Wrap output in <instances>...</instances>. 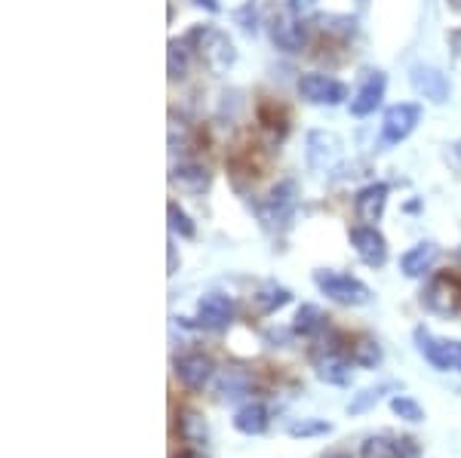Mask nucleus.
Returning a JSON list of instances; mask_svg holds the SVG:
<instances>
[{"label": "nucleus", "instance_id": "1", "mask_svg": "<svg viewBox=\"0 0 461 458\" xmlns=\"http://www.w3.org/2000/svg\"><path fill=\"white\" fill-rule=\"evenodd\" d=\"M185 40H188V47L194 49L197 58L212 74H228L230 65L237 62V49L230 43V37L225 31H219L215 25H194L185 34Z\"/></svg>", "mask_w": 461, "mask_h": 458}, {"label": "nucleus", "instance_id": "2", "mask_svg": "<svg viewBox=\"0 0 461 458\" xmlns=\"http://www.w3.org/2000/svg\"><path fill=\"white\" fill-rule=\"evenodd\" d=\"M314 286L326 295L330 301L345 308H363L373 301V290H369L363 280H357L351 274H341L332 268H317L314 271Z\"/></svg>", "mask_w": 461, "mask_h": 458}, {"label": "nucleus", "instance_id": "3", "mask_svg": "<svg viewBox=\"0 0 461 458\" xmlns=\"http://www.w3.org/2000/svg\"><path fill=\"white\" fill-rule=\"evenodd\" d=\"M311 360H314V373L320 382L336 385V388L351 385V375H354L357 364H354L351 354L339 345V336H330L326 345H320V348L311 351Z\"/></svg>", "mask_w": 461, "mask_h": 458}, {"label": "nucleus", "instance_id": "4", "mask_svg": "<svg viewBox=\"0 0 461 458\" xmlns=\"http://www.w3.org/2000/svg\"><path fill=\"white\" fill-rule=\"evenodd\" d=\"M415 348L437 373H461V342L458 338H437L434 332L419 327L412 332Z\"/></svg>", "mask_w": 461, "mask_h": 458}, {"label": "nucleus", "instance_id": "5", "mask_svg": "<svg viewBox=\"0 0 461 458\" xmlns=\"http://www.w3.org/2000/svg\"><path fill=\"white\" fill-rule=\"evenodd\" d=\"M295 203H299V184L293 179L280 182L277 188H271L262 201H256V216L265 228H280L293 219Z\"/></svg>", "mask_w": 461, "mask_h": 458}, {"label": "nucleus", "instance_id": "6", "mask_svg": "<svg viewBox=\"0 0 461 458\" xmlns=\"http://www.w3.org/2000/svg\"><path fill=\"white\" fill-rule=\"evenodd\" d=\"M421 105L419 102H397L382 114V148H393L406 142L421 123Z\"/></svg>", "mask_w": 461, "mask_h": 458}, {"label": "nucleus", "instance_id": "7", "mask_svg": "<svg viewBox=\"0 0 461 458\" xmlns=\"http://www.w3.org/2000/svg\"><path fill=\"white\" fill-rule=\"evenodd\" d=\"M421 305L437 317H456L461 311V280L452 274H434L421 292Z\"/></svg>", "mask_w": 461, "mask_h": 458}, {"label": "nucleus", "instance_id": "8", "mask_svg": "<svg viewBox=\"0 0 461 458\" xmlns=\"http://www.w3.org/2000/svg\"><path fill=\"white\" fill-rule=\"evenodd\" d=\"M295 90L308 105H326V108H336L341 102L348 99V86L341 80L330 77V74H320V71H308L299 77Z\"/></svg>", "mask_w": 461, "mask_h": 458}, {"label": "nucleus", "instance_id": "9", "mask_svg": "<svg viewBox=\"0 0 461 458\" xmlns=\"http://www.w3.org/2000/svg\"><path fill=\"white\" fill-rule=\"evenodd\" d=\"M341 136L332 130H311L304 139V160L311 173H330L341 160Z\"/></svg>", "mask_w": 461, "mask_h": 458}, {"label": "nucleus", "instance_id": "10", "mask_svg": "<svg viewBox=\"0 0 461 458\" xmlns=\"http://www.w3.org/2000/svg\"><path fill=\"white\" fill-rule=\"evenodd\" d=\"M267 34H271V43L280 53H302L311 40L308 25H304L299 13H293V10L277 13V16L271 19V25H267Z\"/></svg>", "mask_w": 461, "mask_h": 458}, {"label": "nucleus", "instance_id": "11", "mask_svg": "<svg viewBox=\"0 0 461 458\" xmlns=\"http://www.w3.org/2000/svg\"><path fill=\"white\" fill-rule=\"evenodd\" d=\"M237 317V305L230 295L221 292H206L203 299L197 301L194 311V327L206 329V332H225Z\"/></svg>", "mask_w": 461, "mask_h": 458}, {"label": "nucleus", "instance_id": "12", "mask_svg": "<svg viewBox=\"0 0 461 458\" xmlns=\"http://www.w3.org/2000/svg\"><path fill=\"white\" fill-rule=\"evenodd\" d=\"M384 93H388V74L378 68H366L360 77V86L351 95V114L354 117H369L382 108Z\"/></svg>", "mask_w": 461, "mask_h": 458}, {"label": "nucleus", "instance_id": "13", "mask_svg": "<svg viewBox=\"0 0 461 458\" xmlns=\"http://www.w3.org/2000/svg\"><path fill=\"white\" fill-rule=\"evenodd\" d=\"M409 84H412L415 95H421V99L434 102V105H446V102L452 99V84L449 77L434 68V65H412L409 68Z\"/></svg>", "mask_w": 461, "mask_h": 458}, {"label": "nucleus", "instance_id": "14", "mask_svg": "<svg viewBox=\"0 0 461 458\" xmlns=\"http://www.w3.org/2000/svg\"><path fill=\"white\" fill-rule=\"evenodd\" d=\"M351 247L357 258L369 268H384L388 262V240L378 231V225H357L351 228Z\"/></svg>", "mask_w": 461, "mask_h": 458}, {"label": "nucleus", "instance_id": "15", "mask_svg": "<svg viewBox=\"0 0 461 458\" xmlns=\"http://www.w3.org/2000/svg\"><path fill=\"white\" fill-rule=\"evenodd\" d=\"M388 197H391V184L388 182H369L357 191L354 197V212L363 225H378L388 210Z\"/></svg>", "mask_w": 461, "mask_h": 458}, {"label": "nucleus", "instance_id": "16", "mask_svg": "<svg viewBox=\"0 0 461 458\" xmlns=\"http://www.w3.org/2000/svg\"><path fill=\"white\" fill-rule=\"evenodd\" d=\"M215 364H212V357H206V354H185V357H178L176 360V379L182 382L188 391H203L210 382L215 379Z\"/></svg>", "mask_w": 461, "mask_h": 458}, {"label": "nucleus", "instance_id": "17", "mask_svg": "<svg viewBox=\"0 0 461 458\" xmlns=\"http://www.w3.org/2000/svg\"><path fill=\"white\" fill-rule=\"evenodd\" d=\"M421 446L412 437H366L360 446V458H419Z\"/></svg>", "mask_w": 461, "mask_h": 458}, {"label": "nucleus", "instance_id": "18", "mask_svg": "<svg viewBox=\"0 0 461 458\" xmlns=\"http://www.w3.org/2000/svg\"><path fill=\"white\" fill-rule=\"evenodd\" d=\"M437 258H440V247H437L434 240L415 243V247H409L406 253L400 256V271H403L409 280H419L434 268Z\"/></svg>", "mask_w": 461, "mask_h": 458}, {"label": "nucleus", "instance_id": "19", "mask_svg": "<svg viewBox=\"0 0 461 458\" xmlns=\"http://www.w3.org/2000/svg\"><path fill=\"white\" fill-rule=\"evenodd\" d=\"M169 182L178 184V191H188V194H203V191L212 188V173L203 164H194V160H182V164L173 166V173H169Z\"/></svg>", "mask_w": 461, "mask_h": 458}, {"label": "nucleus", "instance_id": "20", "mask_svg": "<svg viewBox=\"0 0 461 458\" xmlns=\"http://www.w3.org/2000/svg\"><path fill=\"white\" fill-rule=\"evenodd\" d=\"M271 425V412L262 400H249L234 412V427L247 437H262Z\"/></svg>", "mask_w": 461, "mask_h": 458}, {"label": "nucleus", "instance_id": "21", "mask_svg": "<svg viewBox=\"0 0 461 458\" xmlns=\"http://www.w3.org/2000/svg\"><path fill=\"white\" fill-rule=\"evenodd\" d=\"M289 301H293V292L286 290V286H277V283H265L258 286L256 295H252V305H256V311L262 317H271L277 314L280 308H286Z\"/></svg>", "mask_w": 461, "mask_h": 458}, {"label": "nucleus", "instance_id": "22", "mask_svg": "<svg viewBox=\"0 0 461 458\" xmlns=\"http://www.w3.org/2000/svg\"><path fill=\"white\" fill-rule=\"evenodd\" d=\"M249 385H252L249 373H247V369H240V366H225V369H219V373H215V388H219V394L228 397V400L249 394Z\"/></svg>", "mask_w": 461, "mask_h": 458}, {"label": "nucleus", "instance_id": "23", "mask_svg": "<svg viewBox=\"0 0 461 458\" xmlns=\"http://www.w3.org/2000/svg\"><path fill=\"white\" fill-rule=\"evenodd\" d=\"M323 329H330V317L320 311L317 305H302L295 311V320H293V336H302V338H317Z\"/></svg>", "mask_w": 461, "mask_h": 458}, {"label": "nucleus", "instance_id": "24", "mask_svg": "<svg viewBox=\"0 0 461 458\" xmlns=\"http://www.w3.org/2000/svg\"><path fill=\"white\" fill-rule=\"evenodd\" d=\"M191 53H194V49L188 47V40H185V37H178V40H169V53H167V74H169V80H182L185 74H188Z\"/></svg>", "mask_w": 461, "mask_h": 458}, {"label": "nucleus", "instance_id": "25", "mask_svg": "<svg viewBox=\"0 0 461 458\" xmlns=\"http://www.w3.org/2000/svg\"><path fill=\"white\" fill-rule=\"evenodd\" d=\"M351 357H354V364L360 366V369H375V366H382L384 351H382V345H378L375 338L363 336V338H357Z\"/></svg>", "mask_w": 461, "mask_h": 458}, {"label": "nucleus", "instance_id": "26", "mask_svg": "<svg viewBox=\"0 0 461 458\" xmlns=\"http://www.w3.org/2000/svg\"><path fill=\"white\" fill-rule=\"evenodd\" d=\"M178 437L185 443H206L210 431H206L203 416H197V412H182V416H178Z\"/></svg>", "mask_w": 461, "mask_h": 458}, {"label": "nucleus", "instance_id": "27", "mask_svg": "<svg viewBox=\"0 0 461 458\" xmlns=\"http://www.w3.org/2000/svg\"><path fill=\"white\" fill-rule=\"evenodd\" d=\"M167 219H169V231L178 234V238L191 240V238L197 234V225L191 221V216H188V212H185L176 201H169V203H167Z\"/></svg>", "mask_w": 461, "mask_h": 458}, {"label": "nucleus", "instance_id": "28", "mask_svg": "<svg viewBox=\"0 0 461 458\" xmlns=\"http://www.w3.org/2000/svg\"><path fill=\"white\" fill-rule=\"evenodd\" d=\"M388 391H393V385H375V388L360 391V394L348 403V412H351V416H363V412H369L373 406L382 403V397L388 394Z\"/></svg>", "mask_w": 461, "mask_h": 458}, {"label": "nucleus", "instance_id": "29", "mask_svg": "<svg viewBox=\"0 0 461 458\" xmlns=\"http://www.w3.org/2000/svg\"><path fill=\"white\" fill-rule=\"evenodd\" d=\"M391 412L397 418H403V422H425V409H421V403H415L412 397L406 394H393L391 397Z\"/></svg>", "mask_w": 461, "mask_h": 458}, {"label": "nucleus", "instance_id": "30", "mask_svg": "<svg viewBox=\"0 0 461 458\" xmlns=\"http://www.w3.org/2000/svg\"><path fill=\"white\" fill-rule=\"evenodd\" d=\"M332 425L323 418H302V422L289 425V437H320V434H330Z\"/></svg>", "mask_w": 461, "mask_h": 458}, {"label": "nucleus", "instance_id": "31", "mask_svg": "<svg viewBox=\"0 0 461 458\" xmlns=\"http://www.w3.org/2000/svg\"><path fill=\"white\" fill-rule=\"evenodd\" d=\"M234 22L240 25L243 34H256L258 31V4L256 0H247L234 10Z\"/></svg>", "mask_w": 461, "mask_h": 458}, {"label": "nucleus", "instance_id": "32", "mask_svg": "<svg viewBox=\"0 0 461 458\" xmlns=\"http://www.w3.org/2000/svg\"><path fill=\"white\" fill-rule=\"evenodd\" d=\"M314 4H317V0H289L286 10H293V13H299V16H302V13H308Z\"/></svg>", "mask_w": 461, "mask_h": 458}, {"label": "nucleus", "instance_id": "33", "mask_svg": "<svg viewBox=\"0 0 461 458\" xmlns=\"http://www.w3.org/2000/svg\"><path fill=\"white\" fill-rule=\"evenodd\" d=\"M178 271V253H176V243H169V271L167 274H176Z\"/></svg>", "mask_w": 461, "mask_h": 458}, {"label": "nucleus", "instance_id": "34", "mask_svg": "<svg viewBox=\"0 0 461 458\" xmlns=\"http://www.w3.org/2000/svg\"><path fill=\"white\" fill-rule=\"evenodd\" d=\"M197 6H203V10H210V13H221V4L219 0H194Z\"/></svg>", "mask_w": 461, "mask_h": 458}, {"label": "nucleus", "instance_id": "35", "mask_svg": "<svg viewBox=\"0 0 461 458\" xmlns=\"http://www.w3.org/2000/svg\"><path fill=\"white\" fill-rule=\"evenodd\" d=\"M176 458H206L203 453H194V449H191V453H178Z\"/></svg>", "mask_w": 461, "mask_h": 458}, {"label": "nucleus", "instance_id": "36", "mask_svg": "<svg viewBox=\"0 0 461 458\" xmlns=\"http://www.w3.org/2000/svg\"><path fill=\"white\" fill-rule=\"evenodd\" d=\"M326 458H351V455H348V453H330Z\"/></svg>", "mask_w": 461, "mask_h": 458}, {"label": "nucleus", "instance_id": "37", "mask_svg": "<svg viewBox=\"0 0 461 458\" xmlns=\"http://www.w3.org/2000/svg\"><path fill=\"white\" fill-rule=\"evenodd\" d=\"M456 154H458V157H461V139H458V142H456Z\"/></svg>", "mask_w": 461, "mask_h": 458}, {"label": "nucleus", "instance_id": "38", "mask_svg": "<svg viewBox=\"0 0 461 458\" xmlns=\"http://www.w3.org/2000/svg\"><path fill=\"white\" fill-rule=\"evenodd\" d=\"M360 4H366V0H360Z\"/></svg>", "mask_w": 461, "mask_h": 458}]
</instances>
